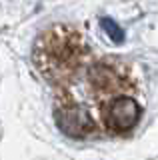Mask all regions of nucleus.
<instances>
[{
    "instance_id": "obj_2",
    "label": "nucleus",
    "mask_w": 158,
    "mask_h": 160,
    "mask_svg": "<svg viewBox=\"0 0 158 160\" xmlns=\"http://www.w3.org/2000/svg\"><path fill=\"white\" fill-rule=\"evenodd\" d=\"M56 124L60 126V130L64 134L72 138H82L88 136L90 132H94L96 124L92 116L88 114V110H84L82 106H62L56 110Z\"/></svg>"
},
{
    "instance_id": "obj_3",
    "label": "nucleus",
    "mask_w": 158,
    "mask_h": 160,
    "mask_svg": "<svg viewBox=\"0 0 158 160\" xmlns=\"http://www.w3.org/2000/svg\"><path fill=\"white\" fill-rule=\"evenodd\" d=\"M100 24H102V28L106 30L108 38H110L112 42H116V44L124 42V32L120 30V26H118L114 20H110V18H102V20H100Z\"/></svg>"
},
{
    "instance_id": "obj_1",
    "label": "nucleus",
    "mask_w": 158,
    "mask_h": 160,
    "mask_svg": "<svg viewBox=\"0 0 158 160\" xmlns=\"http://www.w3.org/2000/svg\"><path fill=\"white\" fill-rule=\"evenodd\" d=\"M138 118H140V106L136 104L134 98H128V96L114 98L104 110V122L114 132L130 130L138 122Z\"/></svg>"
}]
</instances>
